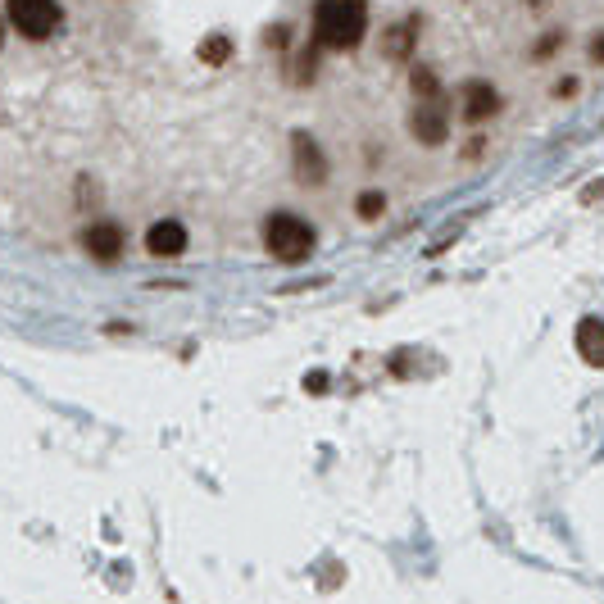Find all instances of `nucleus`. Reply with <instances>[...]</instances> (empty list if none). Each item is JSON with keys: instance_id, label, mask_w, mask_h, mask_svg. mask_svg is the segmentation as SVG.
<instances>
[{"instance_id": "obj_1", "label": "nucleus", "mask_w": 604, "mask_h": 604, "mask_svg": "<svg viewBox=\"0 0 604 604\" xmlns=\"http://www.w3.org/2000/svg\"><path fill=\"white\" fill-rule=\"evenodd\" d=\"M368 32V10L359 0H323L314 10V37L327 50H355Z\"/></svg>"}, {"instance_id": "obj_2", "label": "nucleus", "mask_w": 604, "mask_h": 604, "mask_svg": "<svg viewBox=\"0 0 604 604\" xmlns=\"http://www.w3.org/2000/svg\"><path fill=\"white\" fill-rule=\"evenodd\" d=\"M264 246L273 259L282 264H300V259L314 250V228H309L300 214H273L264 223Z\"/></svg>"}, {"instance_id": "obj_3", "label": "nucleus", "mask_w": 604, "mask_h": 604, "mask_svg": "<svg viewBox=\"0 0 604 604\" xmlns=\"http://www.w3.org/2000/svg\"><path fill=\"white\" fill-rule=\"evenodd\" d=\"M60 5L55 0H14L10 5V23L23 32L28 41H46L55 37V28H60Z\"/></svg>"}, {"instance_id": "obj_4", "label": "nucleus", "mask_w": 604, "mask_h": 604, "mask_svg": "<svg viewBox=\"0 0 604 604\" xmlns=\"http://www.w3.org/2000/svg\"><path fill=\"white\" fill-rule=\"evenodd\" d=\"M146 250L155 259H178L187 250V228H182L178 218H159L155 228L146 232Z\"/></svg>"}, {"instance_id": "obj_5", "label": "nucleus", "mask_w": 604, "mask_h": 604, "mask_svg": "<svg viewBox=\"0 0 604 604\" xmlns=\"http://www.w3.org/2000/svg\"><path fill=\"white\" fill-rule=\"evenodd\" d=\"M409 128H414V137L423 141V146H441V141L450 137V114L441 105H418L414 114H409Z\"/></svg>"}, {"instance_id": "obj_6", "label": "nucleus", "mask_w": 604, "mask_h": 604, "mask_svg": "<svg viewBox=\"0 0 604 604\" xmlns=\"http://www.w3.org/2000/svg\"><path fill=\"white\" fill-rule=\"evenodd\" d=\"M82 241H87V255H96V259H119L123 255V228L119 223H109V218L91 223Z\"/></svg>"}, {"instance_id": "obj_7", "label": "nucleus", "mask_w": 604, "mask_h": 604, "mask_svg": "<svg viewBox=\"0 0 604 604\" xmlns=\"http://www.w3.org/2000/svg\"><path fill=\"white\" fill-rule=\"evenodd\" d=\"M296 173L305 187H318L327 178V164H323V150L314 146L309 137H296Z\"/></svg>"}, {"instance_id": "obj_8", "label": "nucleus", "mask_w": 604, "mask_h": 604, "mask_svg": "<svg viewBox=\"0 0 604 604\" xmlns=\"http://www.w3.org/2000/svg\"><path fill=\"white\" fill-rule=\"evenodd\" d=\"M500 109V96H496V87H486V82H468L464 87V114L473 123H482V119H491Z\"/></svg>"}, {"instance_id": "obj_9", "label": "nucleus", "mask_w": 604, "mask_h": 604, "mask_svg": "<svg viewBox=\"0 0 604 604\" xmlns=\"http://www.w3.org/2000/svg\"><path fill=\"white\" fill-rule=\"evenodd\" d=\"M577 355L586 364L604 368V323L600 318H582V327H577Z\"/></svg>"}, {"instance_id": "obj_10", "label": "nucleus", "mask_w": 604, "mask_h": 604, "mask_svg": "<svg viewBox=\"0 0 604 604\" xmlns=\"http://www.w3.org/2000/svg\"><path fill=\"white\" fill-rule=\"evenodd\" d=\"M382 50H387V60H405L409 50H414V23H396V28H387Z\"/></svg>"}, {"instance_id": "obj_11", "label": "nucleus", "mask_w": 604, "mask_h": 604, "mask_svg": "<svg viewBox=\"0 0 604 604\" xmlns=\"http://www.w3.org/2000/svg\"><path fill=\"white\" fill-rule=\"evenodd\" d=\"M232 55V46H228V37H209L205 46H200V60L205 64H223Z\"/></svg>"}, {"instance_id": "obj_12", "label": "nucleus", "mask_w": 604, "mask_h": 604, "mask_svg": "<svg viewBox=\"0 0 604 604\" xmlns=\"http://www.w3.org/2000/svg\"><path fill=\"white\" fill-rule=\"evenodd\" d=\"M409 82H414L418 96H427V105H432V96L441 91V78H436L432 69H414V78H409Z\"/></svg>"}, {"instance_id": "obj_13", "label": "nucleus", "mask_w": 604, "mask_h": 604, "mask_svg": "<svg viewBox=\"0 0 604 604\" xmlns=\"http://www.w3.org/2000/svg\"><path fill=\"white\" fill-rule=\"evenodd\" d=\"M355 209H359V218H377L382 209H387V200H382V191H364Z\"/></svg>"}, {"instance_id": "obj_14", "label": "nucleus", "mask_w": 604, "mask_h": 604, "mask_svg": "<svg viewBox=\"0 0 604 604\" xmlns=\"http://www.w3.org/2000/svg\"><path fill=\"white\" fill-rule=\"evenodd\" d=\"M591 60H595V64H604V32L591 41Z\"/></svg>"}, {"instance_id": "obj_15", "label": "nucleus", "mask_w": 604, "mask_h": 604, "mask_svg": "<svg viewBox=\"0 0 604 604\" xmlns=\"http://www.w3.org/2000/svg\"><path fill=\"white\" fill-rule=\"evenodd\" d=\"M0 41H5V37H0Z\"/></svg>"}]
</instances>
